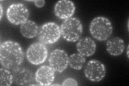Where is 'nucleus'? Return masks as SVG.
Masks as SVG:
<instances>
[{"instance_id":"f257e3e1","label":"nucleus","mask_w":129,"mask_h":86,"mask_svg":"<svg viewBox=\"0 0 129 86\" xmlns=\"http://www.w3.org/2000/svg\"><path fill=\"white\" fill-rule=\"evenodd\" d=\"M24 59L23 48L19 43L12 40H7L0 46V62L2 66L12 69L21 65Z\"/></svg>"},{"instance_id":"f03ea898","label":"nucleus","mask_w":129,"mask_h":86,"mask_svg":"<svg viewBox=\"0 0 129 86\" xmlns=\"http://www.w3.org/2000/svg\"><path fill=\"white\" fill-rule=\"evenodd\" d=\"M89 31L92 37L99 41H106L110 37L113 26L110 20L103 16H99L91 20Z\"/></svg>"},{"instance_id":"7ed1b4c3","label":"nucleus","mask_w":129,"mask_h":86,"mask_svg":"<svg viewBox=\"0 0 129 86\" xmlns=\"http://www.w3.org/2000/svg\"><path fill=\"white\" fill-rule=\"evenodd\" d=\"M61 35L63 39L69 42H76L83 33V25L76 17H71L63 20L60 26Z\"/></svg>"},{"instance_id":"20e7f679","label":"nucleus","mask_w":129,"mask_h":86,"mask_svg":"<svg viewBox=\"0 0 129 86\" xmlns=\"http://www.w3.org/2000/svg\"><path fill=\"white\" fill-rule=\"evenodd\" d=\"M60 27L54 22H47L39 28L37 38L39 42L45 45L56 43L61 37Z\"/></svg>"},{"instance_id":"39448f33","label":"nucleus","mask_w":129,"mask_h":86,"mask_svg":"<svg viewBox=\"0 0 129 86\" xmlns=\"http://www.w3.org/2000/svg\"><path fill=\"white\" fill-rule=\"evenodd\" d=\"M6 15L10 23L14 25H22L29 20L30 12L23 4L13 3L8 8Z\"/></svg>"},{"instance_id":"423d86ee","label":"nucleus","mask_w":129,"mask_h":86,"mask_svg":"<svg viewBox=\"0 0 129 86\" xmlns=\"http://www.w3.org/2000/svg\"><path fill=\"white\" fill-rule=\"evenodd\" d=\"M48 56V50L40 42L32 44L28 47L26 52V57L29 62L34 65H39L45 61Z\"/></svg>"},{"instance_id":"0eeeda50","label":"nucleus","mask_w":129,"mask_h":86,"mask_svg":"<svg viewBox=\"0 0 129 86\" xmlns=\"http://www.w3.org/2000/svg\"><path fill=\"white\" fill-rule=\"evenodd\" d=\"M106 69L100 61L92 59L87 63L84 69V74L87 79L92 82H100L106 76Z\"/></svg>"},{"instance_id":"6e6552de","label":"nucleus","mask_w":129,"mask_h":86,"mask_svg":"<svg viewBox=\"0 0 129 86\" xmlns=\"http://www.w3.org/2000/svg\"><path fill=\"white\" fill-rule=\"evenodd\" d=\"M68 56L65 51L61 49H55L51 53L48 63L49 66L55 72L62 73L68 66Z\"/></svg>"},{"instance_id":"1a4fd4ad","label":"nucleus","mask_w":129,"mask_h":86,"mask_svg":"<svg viewBox=\"0 0 129 86\" xmlns=\"http://www.w3.org/2000/svg\"><path fill=\"white\" fill-rule=\"evenodd\" d=\"M11 69L14 83L18 85H33L35 81V75L29 69L16 66Z\"/></svg>"},{"instance_id":"9d476101","label":"nucleus","mask_w":129,"mask_h":86,"mask_svg":"<svg viewBox=\"0 0 129 86\" xmlns=\"http://www.w3.org/2000/svg\"><path fill=\"white\" fill-rule=\"evenodd\" d=\"M75 11L74 3L68 0H61L55 4L54 13L56 17L61 19H67L72 17Z\"/></svg>"},{"instance_id":"9b49d317","label":"nucleus","mask_w":129,"mask_h":86,"mask_svg":"<svg viewBox=\"0 0 129 86\" xmlns=\"http://www.w3.org/2000/svg\"><path fill=\"white\" fill-rule=\"evenodd\" d=\"M35 81L40 85H50L55 78V71L50 66L40 67L35 73Z\"/></svg>"},{"instance_id":"f8f14e48","label":"nucleus","mask_w":129,"mask_h":86,"mask_svg":"<svg viewBox=\"0 0 129 86\" xmlns=\"http://www.w3.org/2000/svg\"><path fill=\"white\" fill-rule=\"evenodd\" d=\"M78 53L85 57L93 55L96 50V44L95 41L88 37L80 38L76 45Z\"/></svg>"},{"instance_id":"ddd939ff","label":"nucleus","mask_w":129,"mask_h":86,"mask_svg":"<svg viewBox=\"0 0 129 86\" xmlns=\"http://www.w3.org/2000/svg\"><path fill=\"white\" fill-rule=\"evenodd\" d=\"M124 49V40L118 37L109 39L106 43V50L112 56H118L122 54Z\"/></svg>"},{"instance_id":"4468645a","label":"nucleus","mask_w":129,"mask_h":86,"mask_svg":"<svg viewBox=\"0 0 129 86\" xmlns=\"http://www.w3.org/2000/svg\"><path fill=\"white\" fill-rule=\"evenodd\" d=\"M39 28L38 24L35 22L33 20H28L21 25L20 32L24 37L31 39L37 36Z\"/></svg>"},{"instance_id":"2eb2a0df","label":"nucleus","mask_w":129,"mask_h":86,"mask_svg":"<svg viewBox=\"0 0 129 86\" xmlns=\"http://www.w3.org/2000/svg\"><path fill=\"white\" fill-rule=\"evenodd\" d=\"M86 58L79 53H75L69 56L68 65L73 69L80 71L86 63Z\"/></svg>"},{"instance_id":"dca6fc26","label":"nucleus","mask_w":129,"mask_h":86,"mask_svg":"<svg viewBox=\"0 0 129 86\" xmlns=\"http://www.w3.org/2000/svg\"><path fill=\"white\" fill-rule=\"evenodd\" d=\"M0 73V85L1 86H10L14 83L13 74L7 68H1Z\"/></svg>"},{"instance_id":"f3484780","label":"nucleus","mask_w":129,"mask_h":86,"mask_svg":"<svg viewBox=\"0 0 129 86\" xmlns=\"http://www.w3.org/2000/svg\"><path fill=\"white\" fill-rule=\"evenodd\" d=\"M62 85L65 86H77L79 85V84L77 81L75 80L74 79L69 77V78H67L63 81Z\"/></svg>"},{"instance_id":"a211bd4d","label":"nucleus","mask_w":129,"mask_h":86,"mask_svg":"<svg viewBox=\"0 0 129 86\" xmlns=\"http://www.w3.org/2000/svg\"><path fill=\"white\" fill-rule=\"evenodd\" d=\"M45 5V1L44 0H37L35 1V5L36 7L41 8Z\"/></svg>"},{"instance_id":"6ab92c4d","label":"nucleus","mask_w":129,"mask_h":86,"mask_svg":"<svg viewBox=\"0 0 129 86\" xmlns=\"http://www.w3.org/2000/svg\"><path fill=\"white\" fill-rule=\"evenodd\" d=\"M0 9H1V17H0V19H2V16H3V7L2 6V4H0Z\"/></svg>"},{"instance_id":"aec40b11","label":"nucleus","mask_w":129,"mask_h":86,"mask_svg":"<svg viewBox=\"0 0 129 86\" xmlns=\"http://www.w3.org/2000/svg\"><path fill=\"white\" fill-rule=\"evenodd\" d=\"M127 57L128 58V46L127 47Z\"/></svg>"}]
</instances>
